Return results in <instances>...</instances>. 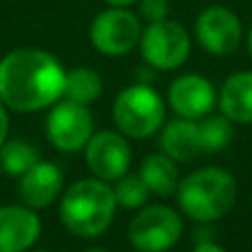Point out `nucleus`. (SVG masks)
<instances>
[{
    "mask_svg": "<svg viewBox=\"0 0 252 252\" xmlns=\"http://www.w3.org/2000/svg\"><path fill=\"white\" fill-rule=\"evenodd\" d=\"M64 78L51 53L18 49L0 60V102L20 113L47 109L64 93Z\"/></svg>",
    "mask_w": 252,
    "mask_h": 252,
    "instance_id": "obj_1",
    "label": "nucleus"
},
{
    "mask_svg": "<svg viewBox=\"0 0 252 252\" xmlns=\"http://www.w3.org/2000/svg\"><path fill=\"white\" fill-rule=\"evenodd\" d=\"M113 188L102 179H80L64 192L60 217L66 230L78 237H97L111 226L115 215Z\"/></svg>",
    "mask_w": 252,
    "mask_h": 252,
    "instance_id": "obj_2",
    "label": "nucleus"
},
{
    "mask_svg": "<svg viewBox=\"0 0 252 252\" xmlns=\"http://www.w3.org/2000/svg\"><path fill=\"white\" fill-rule=\"evenodd\" d=\"M177 199L190 219L201 223L217 221L237 199V182L221 168H201L190 173L177 186Z\"/></svg>",
    "mask_w": 252,
    "mask_h": 252,
    "instance_id": "obj_3",
    "label": "nucleus"
},
{
    "mask_svg": "<svg viewBox=\"0 0 252 252\" xmlns=\"http://www.w3.org/2000/svg\"><path fill=\"white\" fill-rule=\"evenodd\" d=\"M113 118L126 137H151L164 122V102L151 87L133 84L118 95Z\"/></svg>",
    "mask_w": 252,
    "mask_h": 252,
    "instance_id": "obj_4",
    "label": "nucleus"
},
{
    "mask_svg": "<svg viewBox=\"0 0 252 252\" xmlns=\"http://www.w3.org/2000/svg\"><path fill=\"white\" fill-rule=\"evenodd\" d=\"M139 47H142L144 60L151 66L170 71L186 62L190 53V38L179 22L166 18V20L148 22L139 38Z\"/></svg>",
    "mask_w": 252,
    "mask_h": 252,
    "instance_id": "obj_5",
    "label": "nucleus"
},
{
    "mask_svg": "<svg viewBox=\"0 0 252 252\" xmlns=\"http://www.w3.org/2000/svg\"><path fill=\"white\" fill-rule=\"evenodd\" d=\"M130 244L142 252H166L182 237V221L166 206H148L130 221Z\"/></svg>",
    "mask_w": 252,
    "mask_h": 252,
    "instance_id": "obj_6",
    "label": "nucleus"
},
{
    "mask_svg": "<svg viewBox=\"0 0 252 252\" xmlns=\"http://www.w3.org/2000/svg\"><path fill=\"white\" fill-rule=\"evenodd\" d=\"M142 38L137 16L126 7H113L97 13L91 25V42L104 56H124Z\"/></svg>",
    "mask_w": 252,
    "mask_h": 252,
    "instance_id": "obj_7",
    "label": "nucleus"
},
{
    "mask_svg": "<svg viewBox=\"0 0 252 252\" xmlns=\"http://www.w3.org/2000/svg\"><path fill=\"white\" fill-rule=\"evenodd\" d=\"M93 133L91 113L84 104L78 102H60L51 109L47 118V135L49 142L64 153H75L87 146Z\"/></svg>",
    "mask_w": 252,
    "mask_h": 252,
    "instance_id": "obj_8",
    "label": "nucleus"
},
{
    "mask_svg": "<svg viewBox=\"0 0 252 252\" xmlns=\"http://www.w3.org/2000/svg\"><path fill=\"white\" fill-rule=\"evenodd\" d=\"M195 33L199 44L208 53L228 56L241 42V22L237 13L226 7H208L199 13L195 22Z\"/></svg>",
    "mask_w": 252,
    "mask_h": 252,
    "instance_id": "obj_9",
    "label": "nucleus"
},
{
    "mask_svg": "<svg viewBox=\"0 0 252 252\" xmlns=\"http://www.w3.org/2000/svg\"><path fill=\"white\" fill-rule=\"evenodd\" d=\"M87 164L102 182H115L124 177L130 164V148L120 133L102 130L87 142Z\"/></svg>",
    "mask_w": 252,
    "mask_h": 252,
    "instance_id": "obj_10",
    "label": "nucleus"
},
{
    "mask_svg": "<svg viewBox=\"0 0 252 252\" xmlns=\"http://www.w3.org/2000/svg\"><path fill=\"white\" fill-rule=\"evenodd\" d=\"M170 106L177 115L188 120L204 118L215 106V89L201 75H182L177 78L168 89Z\"/></svg>",
    "mask_w": 252,
    "mask_h": 252,
    "instance_id": "obj_11",
    "label": "nucleus"
},
{
    "mask_svg": "<svg viewBox=\"0 0 252 252\" xmlns=\"http://www.w3.org/2000/svg\"><path fill=\"white\" fill-rule=\"evenodd\" d=\"M40 237V219L29 206L0 208V252H22Z\"/></svg>",
    "mask_w": 252,
    "mask_h": 252,
    "instance_id": "obj_12",
    "label": "nucleus"
},
{
    "mask_svg": "<svg viewBox=\"0 0 252 252\" xmlns=\"http://www.w3.org/2000/svg\"><path fill=\"white\" fill-rule=\"evenodd\" d=\"M62 184H64V177L56 164L38 161L22 175L18 192H20V199L25 201V206L29 208H47L60 195Z\"/></svg>",
    "mask_w": 252,
    "mask_h": 252,
    "instance_id": "obj_13",
    "label": "nucleus"
},
{
    "mask_svg": "<svg viewBox=\"0 0 252 252\" xmlns=\"http://www.w3.org/2000/svg\"><path fill=\"white\" fill-rule=\"evenodd\" d=\"M221 113L232 122H252V71L230 75L219 93Z\"/></svg>",
    "mask_w": 252,
    "mask_h": 252,
    "instance_id": "obj_14",
    "label": "nucleus"
},
{
    "mask_svg": "<svg viewBox=\"0 0 252 252\" xmlns=\"http://www.w3.org/2000/svg\"><path fill=\"white\" fill-rule=\"evenodd\" d=\"M159 146L170 159L175 161H192L201 153L199 144V124L182 118L175 120L161 130Z\"/></svg>",
    "mask_w": 252,
    "mask_h": 252,
    "instance_id": "obj_15",
    "label": "nucleus"
},
{
    "mask_svg": "<svg viewBox=\"0 0 252 252\" xmlns=\"http://www.w3.org/2000/svg\"><path fill=\"white\" fill-rule=\"evenodd\" d=\"M139 177L144 179L146 188L155 195L168 197L177 190L179 186V177H177V166L175 159H170L166 153H155V155H148L142 161V168H139Z\"/></svg>",
    "mask_w": 252,
    "mask_h": 252,
    "instance_id": "obj_16",
    "label": "nucleus"
},
{
    "mask_svg": "<svg viewBox=\"0 0 252 252\" xmlns=\"http://www.w3.org/2000/svg\"><path fill=\"white\" fill-rule=\"evenodd\" d=\"M40 161L38 148L25 139H13L0 146V170L13 177H22L31 166Z\"/></svg>",
    "mask_w": 252,
    "mask_h": 252,
    "instance_id": "obj_17",
    "label": "nucleus"
},
{
    "mask_svg": "<svg viewBox=\"0 0 252 252\" xmlns=\"http://www.w3.org/2000/svg\"><path fill=\"white\" fill-rule=\"evenodd\" d=\"M64 95L78 104H91L102 95V78L91 69H73L64 78Z\"/></svg>",
    "mask_w": 252,
    "mask_h": 252,
    "instance_id": "obj_18",
    "label": "nucleus"
},
{
    "mask_svg": "<svg viewBox=\"0 0 252 252\" xmlns=\"http://www.w3.org/2000/svg\"><path fill=\"white\" fill-rule=\"evenodd\" d=\"M232 126L226 115H210L199 124V144L204 153H219L230 144Z\"/></svg>",
    "mask_w": 252,
    "mask_h": 252,
    "instance_id": "obj_19",
    "label": "nucleus"
},
{
    "mask_svg": "<svg viewBox=\"0 0 252 252\" xmlns=\"http://www.w3.org/2000/svg\"><path fill=\"white\" fill-rule=\"evenodd\" d=\"M113 195L118 206H122V208H139V206L146 204L151 190L146 188V184L139 175H124L118 179Z\"/></svg>",
    "mask_w": 252,
    "mask_h": 252,
    "instance_id": "obj_20",
    "label": "nucleus"
},
{
    "mask_svg": "<svg viewBox=\"0 0 252 252\" xmlns=\"http://www.w3.org/2000/svg\"><path fill=\"white\" fill-rule=\"evenodd\" d=\"M168 0H139V13L148 22L166 20L168 18Z\"/></svg>",
    "mask_w": 252,
    "mask_h": 252,
    "instance_id": "obj_21",
    "label": "nucleus"
},
{
    "mask_svg": "<svg viewBox=\"0 0 252 252\" xmlns=\"http://www.w3.org/2000/svg\"><path fill=\"white\" fill-rule=\"evenodd\" d=\"M7 130H9V120H7V113H4V109H2V102H0V146L4 144Z\"/></svg>",
    "mask_w": 252,
    "mask_h": 252,
    "instance_id": "obj_22",
    "label": "nucleus"
},
{
    "mask_svg": "<svg viewBox=\"0 0 252 252\" xmlns=\"http://www.w3.org/2000/svg\"><path fill=\"white\" fill-rule=\"evenodd\" d=\"M192 252H226L223 248H219L217 244H210V241H201V244L195 246V250Z\"/></svg>",
    "mask_w": 252,
    "mask_h": 252,
    "instance_id": "obj_23",
    "label": "nucleus"
},
{
    "mask_svg": "<svg viewBox=\"0 0 252 252\" xmlns=\"http://www.w3.org/2000/svg\"><path fill=\"white\" fill-rule=\"evenodd\" d=\"M106 2H109L111 7H128V4L137 2V0H106Z\"/></svg>",
    "mask_w": 252,
    "mask_h": 252,
    "instance_id": "obj_24",
    "label": "nucleus"
},
{
    "mask_svg": "<svg viewBox=\"0 0 252 252\" xmlns=\"http://www.w3.org/2000/svg\"><path fill=\"white\" fill-rule=\"evenodd\" d=\"M248 51H250V56H252V29H250V38H248Z\"/></svg>",
    "mask_w": 252,
    "mask_h": 252,
    "instance_id": "obj_25",
    "label": "nucleus"
},
{
    "mask_svg": "<svg viewBox=\"0 0 252 252\" xmlns=\"http://www.w3.org/2000/svg\"><path fill=\"white\" fill-rule=\"evenodd\" d=\"M84 252H106L104 248H89V250H84Z\"/></svg>",
    "mask_w": 252,
    "mask_h": 252,
    "instance_id": "obj_26",
    "label": "nucleus"
},
{
    "mask_svg": "<svg viewBox=\"0 0 252 252\" xmlns=\"http://www.w3.org/2000/svg\"><path fill=\"white\" fill-rule=\"evenodd\" d=\"M35 252H47V250H35Z\"/></svg>",
    "mask_w": 252,
    "mask_h": 252,
    "instance_id": "obj_27",
    "label": "nucleus"
}]
</instances>
